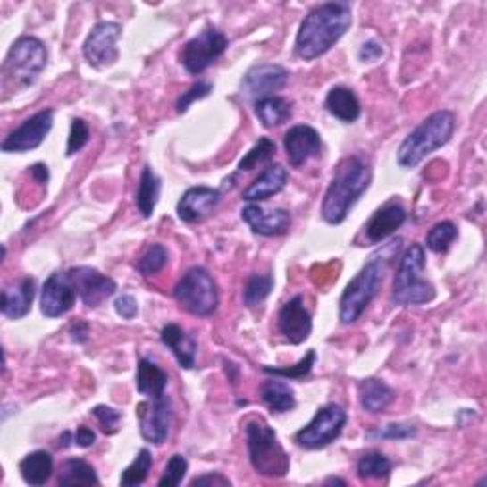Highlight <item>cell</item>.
Returning a JSON list of instances; mask_svg holds the SVG:
<instances>
[{"instance_id": "obj_49", "label": "cell", "mask_w": 487, "mask_h": 487, "mask_svg": "<svg viewBox=\"0 0 487 487\" xmlns=\"http://www.w3.org/2000/svg\"><path fill=\"white\" fill-rule=\"evenodd\" d=\"M69 333H71L72 341L84 345V343H88V339H90V326H88L86 322H75L71 326Z\"/></svg>"}, {"instance_id": "obj_51", "label": "cell", "mask_w": 487, "mask_h": 487, "mask_svg": "<svg viewBox=\"0 0 487 487\" xmlns=\"http://www.w3.org/2000/svg\"><path fill=\"white\" fill-rule=\"evenodd\" d=\"M71 441H75V434H71L69 431H65L62 436H59V446L62 448H69Z\"/></svg>"}, {"instance_id": "obj_34", "label": "cell", "mask_w": 487, "mask_h": 487, "mask_svg": "<svg viewBox=\"0 0 487 487\" xmlns=\"http://www.w3.org/2000/svg\"><path fill=\"white\" fill-rule=\"evenodd\" d=\"M274 286V278L273 274H252L248 278V282L244 286V305L249 308H256L264 303V299L269 298Z\"/></svg>"}, {"instance_id": "obj_23", "label": "cell", "mask_w": 487, "mask_h": 487, "mask_svg": "<svg viewBox=\"0 0 487 487\" xmlns=\"http://www.w3.org/2000/svg\"><path fill=\"white\" fill-rule=\"evenodd\" d=\"M160 341L173 352L175 360L180 362L183 370H193L198 352V345L193 335H189L181 326H177V323H166L160 332Z\"/></svg>"}, {"instance_id": "obj_1", "label": "cell", "mask_w": 487, "mask_h": 487, "mask_svg": "<svg viewBox=\"0 0 487 487\" xmlns=\"http://www.w3.org/2000/svg\"><path fill=\"white\" fill-rule=\"evenodd\" d=\"M352 25V8L348 3H326L313 8L301 21L295 54L305 62L328 54L345 37Z\"/></svg>"}, {"instance_id": "obj_28", "label": "cell", "mask_w": 487, "mask_h": 487, "mask_svg": "<svg viewBox=\"0 0 487 487\" xmlns=\"http://www.w3.org/2000/svg\"><path fill=\"white\" fill-rule=\"evenodd\" d=\"M20 474L29 485H44L54 474L52 455L44 449L25 455L20 463Z\"/></svg>"}, {"instance_id": "obj_29", "label": "cell", "mask_w": 487, "mask_h": 487, "mask_svg": "<svg viewBox=\"0 0 487 487\" xmlns=\"http://www.w3.org/2000/svg\"><path fill=\"white\" fill-rule=\"evenodd\" d=\"M160 189H162V185H160L158 175L153 172L151 166H145L141 172L139 187H138V193H136V206L145 219L153 217L158 198H160Z\"/></svg>"}, {"instance_id": "obj_41", "label": "cell", "mask_w": 487, "mask_h": 487, "mask_svg": "<svg viewBox=\"0 0 487 487\" xmlns=\"http://www.w3.org/2000/svg\"><path fill=\"white\" fill-rule=\"evenodd\" d=\"M187 470H189V461H187V457L181 455V453H175L170 457V461L166 465V470H164V474H162V478L158 480V485L160 487H175V485H180L187 474Z\"/></svg>"}, {"instance_id": "obj_20", "label": "cell", "mask_w": 487, "mask_h": 487, "mask_svg": "<svg viewBox=\"0 0 487 487\" xmlns=\"http://www.w3.org/2000/svg\"><path fill=\"white\" fill-rule=\"evenodd\" d=\"M244 223L259 236H282L291 227V215L288 210H264L257 204H248L242 208Z\"/></svg>"}, {"instance_id": "obj_42", "label": "cell", "mask_w": 487, "mask_h": 487, "mask_svg": "<svg viewBox=\"0 0 487 487\" xmlns=\"http://www.w3.org/2000/svg\"><path fill=\"white\" fill-rule=\"evenodd\" d=\"M88 141H90V126H88L82 118H72L67 139V156L80 153L88 145Z\"/></svg>"}, {"instance_id": "obj_8", "label": "cell", "mask_w": 487, "mask_h": 487, "mask_svg": "<svg viewBox=\"0 0 487 487\" xmlns=\"http://www.w3.org/2000/svg\"><path fill=\"white\" fill-rule=\"evenodd\" d=\"M173 298L183 311L195 316H210L217 311L219 291L214 276L202 269H189L173 288Z\"/></svg>"}, {"instance_id": "obj_14", "label": "cell", "mask_w": 487, "mask_h": 487, "mask_svg": "<svg viewBox=\"0 0 487 487\" xmlns=\"http://www.w3.org/2000/svg\"><path fill=\"white\" fill-rule=\"evenodd\" d=\"M54 126V111H40L18 126L3 141V153H29L42 145Z\"/></svg>"}, {"instance_id": "obj_37", "label": "cell", "mask_w": 487, "mask_h": 487, "mask_svg": "<svg viewBox=\"0 0 487 487\" xmlns=\"http://www.w3.org/2000/svg\"><path fill=\"white\" fill-rule=\"evenodd\" d=\"M457 234H459V231H457L451 221H441L426 234V248L432 249L434 254H446L455 242Z\"/></svg>"}, {"instance_id": "obj_16", "label": "cell", "mask_w": 487, "mask_h": 487, "mask_svg": "<svg viewBox=\"0 0 487 487\" xmlns=\"http://www.w3.org/2000/svg\"><path fill=\"white\" fill-rule=\"evenodd\" d=\"M72 284L77 288L79 298L88 308H96L103 301H107L116 291V282L113 278L101 274L92 267H75L67 271Z\"/></svg>"}, {"instance_id": "obj_40", "label": "cell", "mask_w": 487, "mask_h": 487, "mask_svg": "<svg viewBox=\"0 0 487 487\" xmlns=\"http://www.w3.org/2000/svg\"><path fill=\"white\" fill-rule=\"evenodd\" d=\"M168 264V249L162 244H153L138 261V271L143 276H155Z\"/></svg>"}, {"instance_id": "obj_36", "label": "cell", "mask_w": 487, "mask_h": 487, "mask_svg": "<svg viewBox=\"0 0 487 487\" xmlns=\"http://www.w3.org/2000/svg\"><path fill=\"white\" fill-rule=\"evenodd\" d=\"M276 153V145L273 139L269 138H261L252 149H249L246 153V156L240 160L239 164V170L240 172H252L263 164H267V162H271V158L274 156Z\"/></svg>"}, {"instance_id": "obj_18", "label": "cell", "mask_w": 487, "mask_h": 487, "mask_svg": "<svg viewBox=\"0 0 487 487\" xmlns=\"http://www.w3.org/2000/svg\"><path fill=\"white\" fill-rule=\"evenodd\" d=\"M278 330L291 345L305 343L313 332L311 313L305 308L301 295L291 298L278 313Z\"/></svg>"}, {"instance_id": "obj_15", "label": "cell", "mask_w": 487, "mask_h": 487, "mask_svg": "<svg viewBox=\"0 0 487 487\" xmlns=\"http://www.w3.org/2000/svg\"><path fill=\"white\" fill-rule=\"evenodd\" d=\"M77 301V288L67 273H54L44 282L40 295V311L46 318L67 315Z\"/></svg>"}, {"instance_id": "obj_47", "label": "cell", "mask_w": 487, "mask_h": 487, "mask_svg": "<svg viewBox=\"0 0 487 487\" xmlns=\"http://www.w3.org/2000/svg\"><path fill=\"white\" fill-rule=\"evenodd\" d=\"M190 485H219V487H229L231 480L227 476L221 474V472H208V474L204 476H197Z\"/></svg>"}, {"instance_id": "obj_7", "label": "cell", "mask_w": 487, "mask_h": 487, "mask_svg": "<svg viewBox=\"0 0 487 487\" xmlns=\"http://www.w3.org/2000/svg\"><path fill=\"white\" fill-rule=\"evenodd\" d=\"M246 444L249 463L257 474L267 478H284L290 472V457L276 432L263 419L246 423Z\"/></svg>"}, {"instance_id": "obj_19", "label": "cell", "mask_w": 487, "mask_h": 487, "mask_svg": "<svg viewBox=\"0 0 487 487\" xmlns=\"http://www.w3.org/2000/svg\"><path fill=\"white\" fill-rule=\"evenodd\" d=\"M221 202V193L212 187H190L177 202V215L183 223H200L210 217Z\"/></svg>"}, {"instance_id": "obj_12", "label": "cell", "mask_w": 487, "mask_h": 487, "mask_svg": "<svg viewBox=\"0 0 487 487\" xmlns=\"http://www.w3.org/2000/svg\"><path fill=\"white\" fill-rule=\"evenodd\" d=\"M122 35V25L116 21H99L84 40L82 54L96 69L109 67L118 62L116 40Z\"/></svg>"}, {"instance_id": "obj_31", "label": "cell", "mask_w": 487, "mask_h": 487, "mask_svg": "<svg viewBox=\"0 0 487 487\" xmlns=\"http://www.w3.org/2000/svg\"><path fill=\"white\" fill-rule=\"evenodd\" d=\"M261 400L264 402L273 413H286L291 411L298 402H295V392L286 381H267L261 387Z\"/></svg>"}, {"instance_id": "obj_52", "label": "cell", "mask_w": 487, "mask_h": 487, "mask_svg": "<svg viewBox=\"0 0 487 487\" xmlns=\"http://www.w3.org/2000/svg\"><path fill=\"white\" fill-rule=\"evenodd\" d=\"M326 483H339V485H345V480H339V478H328Z\"/></svg>"}, {"instance_id": "obj_22", "label": "cell", "mask_w": 487, "mask_h": 487, "mask_svg": "<svg viewBox=\"0 0 487 487\" xmlns=\"http://www.w3.org/2000/svg\"><path fill=\"white\" fill-rule=\"evenodd\" d=\"M35 280L21 278L16 286H10L3 290V298H0V313L10 320H21L29 315L35 299Z\"/></svg>"}, {"instance_id": "obj_2", "label": "cell", "mask_w": 487, "mask_h": 487, "mask_svg": "<svg viewBox=\"0 0 487 487\" xmlns=\"http://www.w3.org/2000/svg\"><path fill=\"white\" fill-rule=\"evenodd\" d=\"M372 183L370 160L352 155L339 162L332 183L323 195L322 217L330 225H341L352 206L360 200Z\"/></svg>"}, {"instance_id": "obj_27", "label": "cell", "mask_w": 487, "mask_h": 487, "mask_svg": "<svg viewBox=\"0 0 487 487\" xmlns=\"http://www.w3.org/2000/svg\"><path fill=\"white\" fill-rule=\"evenodd\" d=\"M360 392V406L367 413H381L385 411L394 402V390L381 379H365L358 387Z\"/></svg>"}, {"instance_id": "obj_38", "label": "cell", "mask_w": 487, "mask_h": 487, "mask_svg": "<svg viewBox=\"0 0 487 487\" xmlns=\"http://www.w3.org/2000/svg\"><path fill=\"white\" fill-rule=\"evenodd\" d=\"M417 436V429L413 424L404 423H389V424H379L372 426L370 431L365 432V438L372 441H385V440H409Z\"/></svg>"}, {"instance_id": "obj_24", "label": "cell", "mask_w": 487, "mask_h": 487, "mask_svg": "<svg viewBox=\"0 0 487 487\" xmlns=\"http://www.w3.org/2000/svg\"><path fill=\"white\" fill-rule=\"evenodd\" d=\"M288 170L282 166V164H271L264 168L257 180L249 185L246 190L242 198L246 202H263V200H269L271 197L278 195L280 190H282L288 183Z\"/></svg>"}, {"instance_id": "obj_6", "label": "cell", "mask_w": 487, "mask_h": 487, "mask_svg": "<svg viewBox=\"0 0 487 487\" xmlns=\"http://www.w3.org/2000/svg\"><path fill=\"white\" fill-rule=\"evenodd\" d=\"M426 264L424 248L421 244H411L394 274L392 303L402 306H419L431 303L436 298V288L423 276Z\"/></svg>"}, {"instance_id": "obj_33", "label": "cell", "mask_w": 487, "mask_h": 487, "mask_svg": "<svg viewBox=\"0 0 487 487\" xmlns=\"http://www.w3.org/2000/svg\"><path fill=\"white\" fill-rule=\"evenodd\" d=\"M357 472L362 480H385L390 476L392 463L381 451H367L358 459Z\"/></svg>"}, {"instance_id": "obj_9", "label": "cell", "mask_w": 487, "mask_h": 487, "mask_svg": "<svg viewBox=\"0 0 487 487\" xmlns=\"http://www.w3.org/2000/svg\"><path fill=\"white\" fill-rule=\"evenodd\" d=\"M345 424H347V411L341 406L337 404L322 406L316 411L313 421L295 434V441H298L299 448H305V449H311V451L322 449L341 436Z\"/></svg>"}, {"instance_id": "obj_5", "label": "cell", "mask_w": 487, "mask_h": 487, "mask_svg": "<svg viewBox=\"0 0 487 487\" xmlns=\"http://www.w3.org/2000/svg\"><path fill=\"white\" fill-rule=\"evenodd\" d=\"M48 50L37 37H20L12 44L3 63V90L20 92L33 86L46 69Z\"/></svg>"}, {"instance_id": "obj_35", "label": "cell", "mask_w": 487, "mask_h": 487, "mask_svg": "<svg viewBox=\"0 0 487 487\" xmlns=\"http://www.w3.org/2000/svg\"><path fill=\"white\" fill-rule=\"evenodd\" d=\"M153 468V455L149 449H139L134 463H131L128 468H124L122 476H121V485L122 487H136L141 485L147 478H149V472Z\"/></svg>"}, {"instance_id": "obj_13", "label": "cell", "mask_w": 487, "mask_h": 487, "mask_svg": "<svg viewBox=\"0 0 487 487\" xmlns=\"http://www.w3.org/2000/svg\"><path fill=\"white\" fill-rule=\"evenodd\" d=\"M288 80L290 72L286 67L278 63H257L248 69L240 90L242 96L259 101L263 97L276 96V92L282 90Z\"/></svg>"}, {"instance_id": "obj_50", "label": "cell", "mask_w": 487, "mask_h": 487, "mask_svg": "<svg viewBox=\"0 0 487 487\" xmlns=\"http://www.w3.org/2000/svg\"><path fill=\"white\" fill-rule=\"evenodd\" d=\"M29 173H31L33 180L40 185H46L48 180H50V172H48V166L42 164V162H38V164H33L31 168H29Z\"/></svg>"}, {"instance_id": "obj_32", "label": "cell", "mask_w": 487, "mask_h": 487, "mask_svg": "<svg viewBox=\"0 0 487 487\" xmlns=\"http://www.w3.org/2000/svg\"><path fill=\"white\" fill-rule=\"evenodd\" d=\"M57 483L69 487V485H97L99 478L90 463L84 459H67L59 470Z\"/></svg>"}, {"instance_id": "obj_43", "label": "cell", "mask_w": 487, "mask_h": 487, "mask_svg": "<svg viewBox=\"0 0 487 487\" xmlns=\"http://www.w3.org/2000/svg\"><path fill=\"white\" fill-rule=\"evenodd\" d=\"M92 416L97 419L101 431L105 434H114L118 432V424L122 421V413L116 411L109 406H96L92 409Z\"/></svg>"}, {"instance_id": "obj_3", "label": "cell", "mask_w": 487, "mask_h": 487, "mask_svg": "<svg viewBox=\"0 0 487 487\" xmlns=\"http://www.w3.org/2000/svg\"><path fill=\"white\" fill-rule=\"evenodd\" d=\"M400 248L402 239H396L377 249V252L367 259L360 273L347 284L341 299H339V320H341L345 326H350V323L360 320L365 308L375 299L389 264L392 263V259H396Z\"/></svg>"}, {"instance_id": "obj_21", "label": "cell", "mask_w": 487, "mask_h": 487, "mask_svg": "<svg viewBox=\"0 0 487 487\" xmlns=\"http://www.w3.org/2000/svg\"><path fill=\"white\" fill-rule=\"evenodd\" d=\"M406 219H407V214L400 204H396V202L385 204L365 223V227H364L365 240L370 244H379L382 240H387L389 236H392L398 229L406 223Z\"/></svg>"}, {"instance_id": "obj_17", "label": "cell", "mask_w": 487, "mask_h": 487, "mask_svg": "<svg viewBox=\"0 0 487 487\" xmlns=\"http://www.w3.org/2000/svg\"><path fill=\"white\" fill-rule=\"evenodd\" d=\"M284 151L293 168L305 166L308 160L322 155V138L313 126H291L284 136Z\"/></svg>"}, {"instance_id": "obj_48", "label": "cell", "mask_w": 487, "mask_h": 487, "mask_svg": "<svg viewBox=\"0 0 487 487\" xmlns=\"http://www.w3.org/2000/svg\"><path fill=\"white\" fill-rule=\"evenodd\" d=\"M75 444L79 448H92L96 444V432L90 429V426H79L75 432Z\"/></svg>"}, {"instance_id": "obj_30", "label": "cell", "mask_w": 487, "mask_h": 487, "mask_svg": "<svg viewBox=\"0 0 487 487\" xmlns=\"http://www.w3.org/2000/svg\"><path fill=\"white\" fill-rule=\"evenodd\" d=\"M256 114L264 128H276L291 116V101L280 96L263 97L256 101Z\"/></svg>"}, {"instance_id": "obj_11", "label": "cell", "mask_w": 487, "mask_h": 487, "mask_svg": "<svg viewBox=\"0 0 487 487\" xmlns=\"http://www.w3.org/2000/svg\"><path fill=\"white\" fill-rule=\"evenodd\" d=\"M139 432L149 444H164L172 426V400L164 394L162 398H149L136 407Z\"/></svg>"}, {"instance_id": "obj_10", "label": "cell", "mask_w": 487, "mask_h": 487, "mask_svg": "<svg viewBox=\"0 0 487 487\" xmlns=\"http://www.w3.org/2000/svg\"><path fill=\"white\" fill-rule=\"evenodd\" d=\"M229 46V38L215 27H206L195 38H190L181 54V65L190 72V75H200L217 59L225 54Z\"/></svg>"}, {"instance_id": "obj_39", "label": "cell", "mask_w": 487, "mask_h": 487, "mask_svg": "<svg viewBox=\"0 0 487 487\" xmlns=\"http://www.w3.org/2000/svg\"><path fill=\"white\" fill-rule=\"evenodd\" d=\"M315 362H316V352L315 350H308L306 357L301 358L298 364L291 365V367H271V365H264L263 372L264 374H271L274 377L290 379V381H301V379H305L308 374L313 372Z\"/></svg>"}, {"instance_id": "obj_4", "label": "cell", "mask_w": 487, "mask_h": 487, "mask_svg": "<svg viewBox=\"0 0 487 487\" xmlns=\"http://www.w3.org/2000/svg\"><path fill=\"white\" fill-rule=\"evenodd\" d=\"M455 131V114L451 111H436L411 131L398 149V164L402 168H416L421 162L441 149Z\"/></svg>"}, {"instance_id": "obj_26", "label": "cell", "mask_w": 487, "mask_h": 487, "mask_svg": "<svg viewBox=\"0 0 487 487\" xmlns=\"http://www.w3.org/2000/svg\"><path fill=\"white\" fill-rule=\"evenodd\" d=\"M136 387L141 396L162 398L166 394L168 374L149 358H141L138 364Z\"/></svg>"}, {"instance_id": "obj_46", "label": "cell", "mask_w": 487, "mask_h": 487, "mask_svg": "<svg viewBox=\"0 0 487 487\" xmlns=\"http://www.w3.org/2000/svg\"><path fill=\"white\" fill-rule=\"evenodd\" d=\"M382 55H385V48H382V44L379 40H375V38L364 42L360 52H358L360 62H364V63H374V62H377V59H381Z\"/></svg>"}, {"instance_id": "obj_25", "label": "cell", "mask_w": 487, "mask_h": 487, "mask_svg": "<svg viewBox=\"0 0 487 487\" xmlns=\"http://www.w3.org/2000/svg\"><path fill=\"white\" fill-rule=\"evenodd\" d=\"M326 109L332 116L337 118V121L347 122V124L357 122L362 113L357 94L345 86L332 88L326 97Z\"/></svg>"}, {"instance_id": "obj_44", "label": "cell", "mask_w": 487, "mask_h": 487, "mask_svg": "<svg viewBox=\"0 0 487 487\" xmlns=\"http://www.w3.org/2000/svg\"><path fill=\"white\" fill-rule=\"evenodd\" d=\"M214 90V86L210 82H197L195 86H190L187 92H183V96L177 99V113H187V109L193 105L197 99H204L208 97L210 92Z\"/></svg>"}, {"instance_id": "obj_45", "label": "cell", "mask_w": 487, "mask_h": 487, "mask_svg": "<svg viewBox=\"0 0 487 487\" xmlns=\"http://www.w3.org/2000/svg\"><path fill=\"white\" fill-rule=\"evenodd\" d=\"M114 311L124 320H134L139 313V306H138V301L126 293V295H121V298H116Z\"/></svg>"}]
</instances>
